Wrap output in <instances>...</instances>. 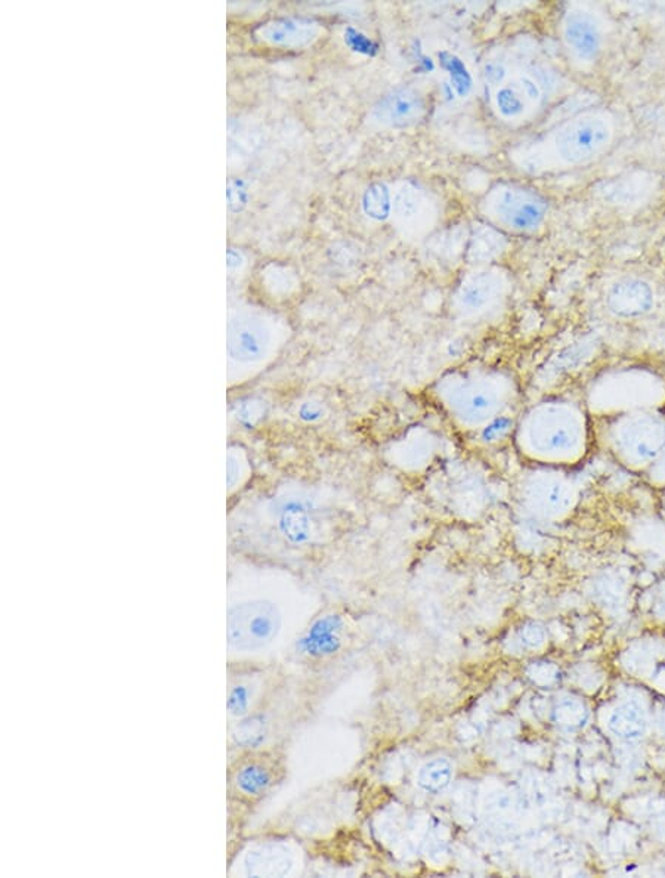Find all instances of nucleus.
<instances>
[{"instance_id": "obj_10", "label": "nucleus", "mask_w": 665, "mask_h": 878, "mask_svg": "<svg viewBox=\"0 0 665 878\" xmlns=\"http://www.w3.org/2000/svg\"><path fill=\"white\" fill-rule=\"evenodd\" d=\"M392 219L407 238H424L438 224L439 209L433 195L415 182H401L392 194Z\"/></svg>"}, {"instance_id": "obj_30", "label": "nucleus", "mask_w": 665, "mask_h": 878, "mask_svg": "<svg viewBox=\"0 0 665 878\" xmlns=\"http://www.w3.org/2000/svg\"><path fill=\"white\" fill-rule=\"evenodd\" d=\"M534 71L536 72H532L531 76L537 80V83L540 85L541 89H553L556 87V78H554L553 72L549 71L548 68L540 67Z\"/></svg>"}, {"instance_id": "obj_16", "label": "nucleus", "mask_w": 665, "mask_h": 878, "mask_svg": "<svg viewBox=\"0 0 665 878\" xmlns=\"http://www.w3.org/2000/svg\"><path fill=\"white\" fill-rule=\"evenodd\" d=\"M256 34L267 44L279 48H306L318 40L322 25L314 20L285 16L268 21L256 30Z\"/></svg>"}, {"instance_id": "obj_12", "label": "nucleus", "mask_w": 665, "mask_h": 878, "mask_svg": "<svg viewBox=\"0 0 665 878\" xmlns=\"http://www.w3.org/2000/svg\"><path fill=\"white\" fill-rule=\"evenodd\" d=\"M426 110H428V98L425 92L407 85L385 93L374 104L372 119L377 125L387 130H405L417 125L424 119Z\"/></svg>"}, {"instance_id": "obj_13", "label": "nucleus", "mask_w": 665, "mask_h": 878, "mask_svg": "<svg viewBox=\"0 0 665 878\" xmlns=\"http://www.w3.org/2000/svg\"><path fill=\"white\" fill-rule=\"evenodd\" d=\"M506 290L505 277L497 271H477L463 281L454 296L455 313L462 318H475L487 313Z\"/></svg>"}, {"instance_id": "obj_19", "label": "nucleus", "mask_w": 665, "mask_h": 878, "mask_svg": "<svg viewBox=\"0 0 665 878\" xmlns=\"http://www.w3.org/2000/svg\"><path fill=\"white\" fill-rule=\"evenodd\" d=\"M451 779H453V765L442 757L425 763L417 775V784L429 795H439L449 788Z\"/></svg>"}, {"instance_id": "obj_23", "label": "nucleus", "mask_w": 665, "mask_h": 878, "mask_svg": "<svg viewBox=\"0 0 665 878\" xmlns=\"http://www.w3.org/2000/svg\"><path fill=\"white\" fill-rule=\"evenodd\" d=\"M503 249L501 236H498L493 229L481 228L476 232L475 237L472 238L471 249L469 256L472 261L485 262L492 261L496 258Z\"/></svg>"}, {"instance_id": "obj_14", "label": "nucleus", "mask_w": 665, "mask_h": 878, "mask_svg": "<svg viewBox=\"0 0 665 878\" xmlns=\"http://www.w3.org/2000/svg\"><path fill=\"white\" fill-rule=\"evenodd\" d=\"M566 48L579 63H594L602 53V30L594 15L584 11H571L564 20Z\"/></svg>"}, {"instance_id": "obj_5", "label": "nucleus", "mask_w": 665, "mask_h": 878, "mask_svg": "<svg viewBox=\"0 0 665 878\" xmlns=\"http://www.w3.org/2000/svg\"><path fill=\"white\" fill-rule=\"evenodd\" d=\"M484 211L501 227L516 233H532L543 225L549 204L534 190L503 182L494 187L485 198Z\"/></svg>"}, {"instance_id": "obj_1", "label": "nucleus", "mask_w": 665, "mask_h": 878, "mask_svg": "<svg viewBox=\"0 0 665 878\" xmlns=\"http://www.w3.org/2000/svg\"><path fill=\"white\" fill-rule=\"evenodd\" d=\"M515 391V382L503 370L475 365L443 373L430 394L455 428L480 434L505 415Z\"/></svg>"}, {"instance_id": "obj_21", "label": "nucleus", "mask_w": 665, "mask_h": 878, "mask_svg": "<svg viewBox=\"0 0 665 878\" xmlns=\"http://www.w3.org/2000/svg\"><path fill=\"white\" fill-rule=\"evenodd\" d=\"M609 728L622 739H638L645 731V716L638 706H621L613 711Z\"/></svg>"}, {"instance_id": "obj_8", "label": "nucleus", "mask_w": 665, "mask_h": 878, "mask_svg": "<svg viewBox=\"0 0 665 878\" xmlns=\"http://www.w3.org/2000/svg\"><path fill=\"white\" fill-rule=\"evenodd\" d=\"M271 522L288 543L305 545L317 539L323 518L308 494L281 492L270 505Z\"/></svg>"}, {"instance_id": "obj_31", "label": "nucleus", "mask_w": 665, "mask_h": 878, "mask_svg": "<svg viewBox=\"0 0 665 878\" xmlns=\"http://www.w3.org/2000/svg\"><path fill=\"white\" fill-rule=\"evenodd\" d=\"M663 473H664V476H665V460H664Z\"/></svg>"}, {"instance_id": "obj_6", "label": "nucleus", "mask_w": 665, "mask_h": 878, "mask_svg": "<svg viewBox=\"0 0 665 878\" xmlns=\"http://www.w3.org/2000/svg\"><path fill=\"white\" fill-rule=\"evenodd\" d=\"M258 748L240 750L238 756L228 765L229 815L238 808H245L262 799L277 781V763Z\"/></svg>"}, {"instance_id": "obj_20", "label": "nucleus", "mask_w": 665, "mask_h": 878, "mask_svg": "<svg viewBox=\"0 0 665 878\" xmlns=\"http://www.w3.org/2000/svg\"><path fill=\"white\" fill-rule=\"evenodd\" d=\"M494 102H496L498 114L506 121L521 119L530 110L531 105L516 80L501 85L496 91Z\"/></svg>"}, {"instance_id": "obj_27", "label": "nucleus", "mask_w": 665, "mask_h": 878, "mask_svg": "<svg viewBox=\"0 0 665 878\" xmlns=\"http://www.w3.org/2000/svg\"><path fill=\"white\" fill-rule=\"evenodd\" d=\"M481 75H483L484 82L489 85V87L500 88L501 85L506 83L509 70H507V64L505 61L498 58H492L484 63L483 72H481Z\"/></svg>"}, {"instance_id": "obj_28", "label": "nucleus", "mask_w": 665, "mask_h": 878, "mask_svg": "<svg viewBox=\"0 0 665 878\" xmlns=\"http://www.w3.org/2000/svg\"><path fill=\"white\" fill-rule=\"evenodd\" d=\"M515 80L521 88L523 95L530 101V104H539L541 98H543V89L540 88L537 80L531 75H519L518 79Z\"/></svg>"}, {"instance_id": "obj_11", "label": "nucleus", "mask_w": 665, "mask_h": 878, "mask_svg": "<svg viewBox=\"0 0 665 878\" xmlns=\"http://www.w3.org/2000/svg\"><path fill=\"white\" fill-rule=\"evenodd\" d=\"M523 505L537 517L561 519L570 514L577 500V492L565 476L556 473H536L523 483Z\"/></svg>"}, {"instance_id": "obj_3", "label": "nucleus", "mask_w": 665, "mask_h": 878, "mask_svg": "<svg viewBox=\"0 0 665 878\" xmlns=\"http://www.w3.org/2000/svg\"><path fill=\"white\" fill-rule=\"evenodd\" d=\"M255 589L245 571H233L228 582L227 639L229 662L259 654L274 645L284 626L280 604Z\"/></svg>"}, {"instance_id": "obj_7", "label": "nucleus", "mask_w": 665, "mask_h": 878, "mask_svg": "<svg viewBox=\"0 0 665 878\" xmlns=\"http://www.w3.org/2000/svg\"><path fill=\"white\" fill-rule=\"evenodd\" d=\"M611 140L612 130L607 119L584 114L554 134V150L565 164L584 165L602 155Z\"/></svg>"}, {"instance_id": "obj_18", "label": "nucleus", "mask_w": 665, "mask_h": 878, "mask_svg": "<svg viewBox=\"0 0 665 878\" xmlns=\"http://www.w3.org/2000/svg\"><path fill=\"white\" fill-rule=\"evenodd\" d=\"M608 308L620 318H638L654 306V290L646 281L622 280L609 290Z\"/></svg>"}, {"instance_id": "obj_26", "label": "nucleus", "mask_w": 665, "mask_h": 878, "mask_svg": "<svg viewBox=\"0 0 665 878\" xmlns=\"http://www.w3.org/2000/svg\"><path fill=\"white\" fill-rule=\"evenodd\" d=\"M267 279V288L270 289V292L274 296H289L292 295L294 289H296L297 281L296 277L289 272L288 270H280V268H275L274 271L268 272Z\"/></svg>"}, {"instance_id": "obj_22", "label": "nucleus", "mask_w": 665, "mask_h": 878, "mask_svg": "<svg viewBox=\"0 0 665 878\" xmlns=\"http://www.w3.org/2000/svg\"><path fill=\"white\" fill-rule=\"evenodd\" d=\"M251 475V464L246 451L241 447L232 446L227 454V488L228 496L236 494L245 487Z\"/></svg>"}, {"instance_id": "obj_25", "label": "nucleus", "mask_w": 665, "mask_h": 878, "mask_svg": "<svg viewBox=\"0 0 665 878\" xmlns=\"http://www.w3.org/2000/svg\"><path fill=\"white\" fill-rule=\"evenodd\" d=\"M554 722L564 729L582 728L587 720V711L577 701L565 700L553 711Z\"/></svg>"}, {"instance_id": "obj_24", "label": "nucleus", "mask_w": 665, "mask_h": 878, "mask_svg": "<svg viewBox=\"0 0 665 878\" xmlns=\"http://www.w3.org/2000/svg\"><path fill=\"white\" fill-rule=\"evenodd\" d=\"M362 206L367 215L373 219H385L392 211V194L390 189L383 184H374L365 191Z\"/></svg>"}, {"instance_id": "obj_2", "label": "nucleus", "mask_w": 665, "mask_h": 878, "mask_svg": "<svg viewBox=\"0 0 665 878\" xmlns=\"http://www.w3.org/2000/svg\"><path fill=\"white\" fill-rule=\"evenodd\" d=\"M515 439L519 451L534 462L573 464L586 451V419L575 404L545 401L521 417Z\"/></svg>"}, {"instance_id": "obj_29", "label": "nucleus", "mask_w": 665, "mask_h": 878, "mask_svg": "<svg viewBox=\"0 0 665 878\" xmlns=\"http://www.w3.org/2000/svg\"><path fill=\"white\" fill-rule=\"evenodd\" d=\"M522 639L528 646H540L541 643L544 642V630L537 624L527 626V628L522 630Z\"/></svg>"}, {"instance_id": "obj_9", "label": "nucleus", "mask_w": 665, "mask_h": 878, "mask_svg": "<svg viewBox=\"0 0 665 878\" xmlns=\"http://www.w3.org/2000/svg\"><path fill=\"white\" fill-rule=\"evenodd\" d=\"M612 441L627 462H654L665 449L664 420L650 415L624 417L613 428Z\"/></svg>"}, {"instance_id": "obj_17", "label": "nucleus", "mask_w": 665, "mask_h": 878, "mask_svg": "<svg viewBox=\"0 0 665 878\" xmlns=\"http://www.w3.org/2000/svg\"><path fill=\"white\" fill-rule=\"evenodd\" d=\"M387 453L391 462L403 471L420 472L437 454V438L429 430L416 428L392 444Z\"/></svg>"}, {"instance_id": "obj_15", "label": "nucleus", "mask_w": 665, "mask_h": 878, "mask_svg": "<svg viewBox=\"0 0 665 878\" xmlns=\"http://www.w3.org/2000/svg\"><path fill=\"white\" fill-rule=\"evenodd\" d=\"M294 859L292 851L284 843H259L243 852L240 869L233 874L246 877H285L292 873Z\"/></svg>"}, {"instance_id": "obj_4", "label": "nucleus", "mask_w": 665, "mask_h": 878, "mask_svg": "<svg viewBox=\"0 0 665 878\" xmlns=\"http://www.w3.org/2000/svg\"><path fill=\"white\" fill-rule=\"evenodd\" d=\"M228 385L258 376L275 360L285 342L284 324L267 311L241 306L228 318Z\"/></svg>"}]
</instances>
